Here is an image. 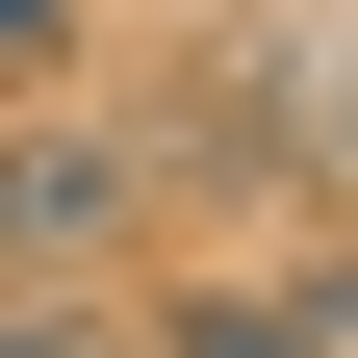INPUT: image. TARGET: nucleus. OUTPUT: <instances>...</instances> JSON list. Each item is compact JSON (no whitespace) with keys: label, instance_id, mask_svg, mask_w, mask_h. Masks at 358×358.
Here are the masks:
<instances>
[{"label":"nucleus","instance_id":"1","mask_svg":"<svg viewBox=\"0 0 358 358\" xmlns=\"http://www.w3.org/2000/svg\"><path fill=\"white\" fill-rule=\"evenodd\" d=\"M128 358H358V256H231V282L128 307Z\"/></svg>","mask_w":358,"mask_h":358},{"label":"nucleus","instance_id":"2","mask_svg":"<svg viewBox=\"0 0 358 358\" xmlns=\"http://www.w3.org/2000/svg\"><path fill=\"white\" fill-rule=\"evenodd\" d=\"M231 77H256V154H282L307 205H358V0H307V26H256Z\"/></svg>","mask_w":358,"mask_h":358},{"label":"nucleus","instance_id":"3","mask_svg":"<svg viewBox=\"0 0 358 358\" xmlns=\"http://www.w3.org/2000/svg\"><path fill=\"white\" fill-rule=\"evenodd\" d=\"M0 358H128V307L103 282H0Z\"/></svg>","mask_w":358,"mask_h":358},{"label":"nucleus","instance_id":"4","mask_svg":"<svg viewBox=\"0 0 358 358\" xmlns=\"http://www.w3.org/2000/svg\"><path fill=\"white\" fill-rule=\"evenodd\" d=\"M52 52H77V0H0V77H52Z\"/></svg>","mask_w":358,"mask_h":358}]
</instances>
